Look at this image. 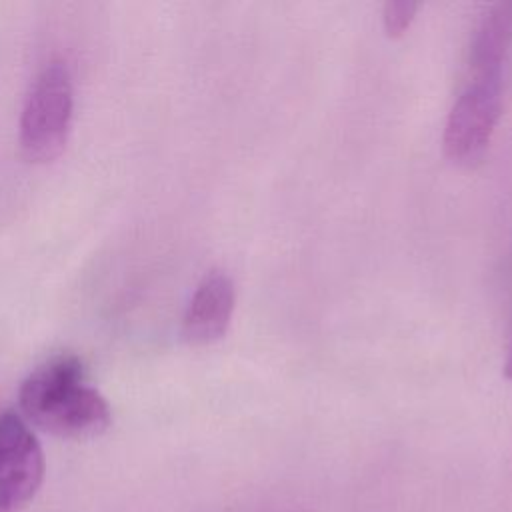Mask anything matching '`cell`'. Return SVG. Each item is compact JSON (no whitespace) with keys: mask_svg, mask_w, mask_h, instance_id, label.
Instances as JSON below:
<instances>
[{"mask_svg":"<svg viewBox=\"0 0 512 512\" xmlns=\"http://www.w3.org/2000/svg\"><path fill=\"white\" fill-rule=\"evenodd\" d=\"M18 404L32 424L60 438H92L112 422L106 398L88 384L84 364L72 354L34 368L18 390Z\"/></svg>","mask_w":512,"mask_h":512,"instance_id":"cell-1","label":"cell"},{"mask_svg":"<svg viewBox=\"0 0 512 512\" xmlns=\"http://www.w3.org/2000/svg\"><path fill=\"white\" fill-rule=\"evenodd\" d=\"M74 118L72 74L62 60L48 62L32 80L20 114V148L36 164L56 160L66 148Z\"/></svg>","mask_w":512,"mask_h":512,"instance_id":"cell-2","label":"cell"},{"mask_svg":"<svg viewBox=\"0 0 512 512\" xmlns=\"http://www.w3.org/2000/svg\"><path fill=\"white\" fill-rule=\"evenodd\" d=\"M502 112V76H470L456 96L442 134L444 156L474 166L486 154Z\"/></svg>","mask_w":512,"mask_h":512,"instance_id":"cell-3","label":"cell"},{"mask_svg":"<svg viewBox=\"0 0 512 512\" xmlns=\"http://www.w3.org/2000/svg\"><path fill=\"white\" fill-rule=\"evenodd\" d=\"M44 480V452L26 420L6 410L0 414V512H18Z\"/></svg>","mask_w":512,"mask_h":512,"instance_id":"cell-4","label":"cell"},{"mask_svg":"<svg viewBox=\"0 0 512 512\" xmlns=\"http://www.w3.org/2000/svg\"><path fill=\"white\" fill-rule=\"evenodd\" d=\"M236 288L224 270H210L194 288L182 316V336L194 346L218 342L232 320Z\"/></svg>","mask_w":512,"mask_h":512,"instance_id":"cell-5","label":"cell"},{"mask_svg":"<svg viewBox=\"0 0 512 512\" xmlns=\"http://www.w3.org/2000/svg\"><path fill=\"white\" fill-rule=\"evenodd\" d=\"M512 44V2H496L480 16L470 40V76H502Z\"/></svg>","mask_w":512,"mask_h":512,"instance_id":"cell-6","label":"cell"},{"mask_svg":"<svg viewBox=\"0 0 512 512\" xmlns=\"http://www.w3.org/2000/svg\"><path fill=\"white\" fill-rule=\"evenodd\" d=\"M418 4L416 2H406V0H388L382 8V24H384V32L388 38H398L402 36L414 16H416Z\"/></svg>","mask_w":512,"mask_h":512,"instance_id":"cell-7","label":"cell"},{"mask_svg":"<svg viewBox=\"0 0 512 512\" xmlns=\"http://www.w3.org/2000/svg\"><path fill=\"white\" fill-rule=\"evenodd\" d=\"M504 376L508 380H512V344H510V350H508V356H506V362H504Z\"/></svg>","mask_w":512,"mask_h":512,"instance_id":"cell-8","label":"cell"}]
</instances>
